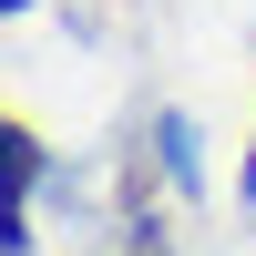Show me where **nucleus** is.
Masks as SVG:
<instances>
[{
	"instance_id": "obj_1",
	"label": "nucleus",
	"mask_w": 256,
	"mask_h": 256,
	"mask_svg": "<svg viewBox=\"0 0 256 256\" xmlns=\"http://www.w3.org/2000/svg\"><path fill=\"white\" fill-rule=\"evenodd\" d=\"M246 195H256V154H246Z\"/></svg>"
}]
</instances>
